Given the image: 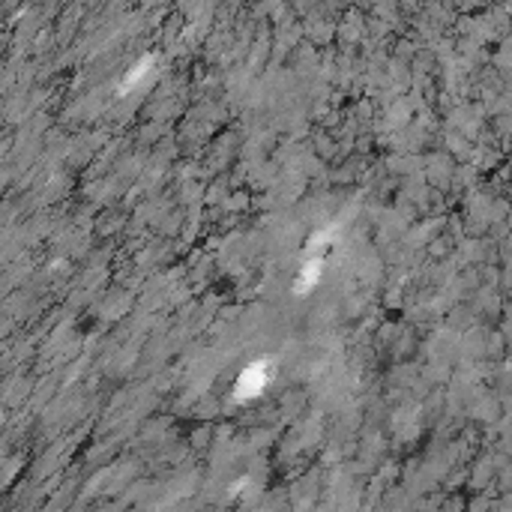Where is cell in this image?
Returning <instances> with one entry per match:
<instances>
[{
    "label": "cell",
    "instance_id": "obj_1",
    "mask_svg": "<svg viewBox=\"0 0 512 512\" xmlns=\"http://www.w3.org/2000/svg\"><path fill=\"white\" fill-rule=\"evenodd\" d=\"M267 384V372H258V365H252L249 372H243L240 384H237V392L240 396H258L261 390Z\"/></svg>",
    "mask_w": 512,
    "mask_h": 512
}]
</instances>
